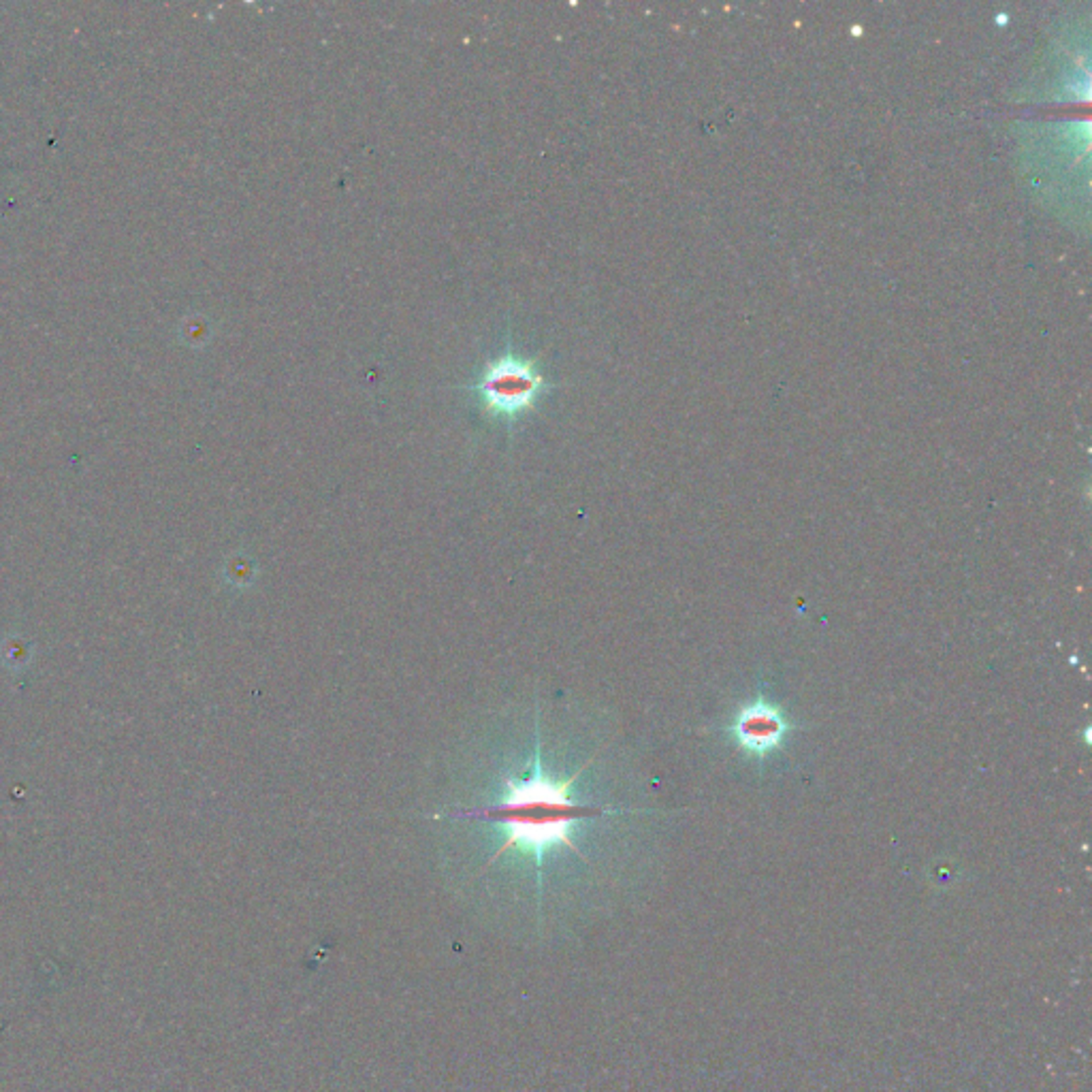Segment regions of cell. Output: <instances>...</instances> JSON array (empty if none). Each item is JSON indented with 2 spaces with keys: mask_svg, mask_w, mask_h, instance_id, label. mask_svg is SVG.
<instances>
[{
  "mask_svg": "<svg viewBox=\"0 0 1092 1092\" xmlns=\"http://www.w3.org/2000/svg\"><path fill=\"white\" fill-rule=\"evenodd\" d=\"M581 772L583 768L563 781L548 777L543 768L541 745H538L528 772L506 779V792L497 805L459 813L462 818L493 822L506 835L502 847L493 853L489 864L508 851H523L541 866L545 853L557 845L568 847L581 856L572 840V828L581 820L604 813V809L578 805L570 798V787Z\"/></svg>",
  "mask_w": 1092,
  "mask_h": 1092,
  "instance_id": "obj_1",
  "label": "cell"
},
{
  "mask_svg": "<svg viewBox=\"0 0 1092 1092\" xmlns=\"http://www.w3.org/2000/svg\"><path fill=\"white\" fill-rule=\"evenodd\" d=\"M545 387V376L534 361L515 354H504L486 365L478 380V395L486 412L499 416H517L530 410Z\"/></svg>",
  "mask_w": 1092,
  "mask_h": 1092,
  "instance_id": "obj_2",
  "label": "cell"
},
{
  "mask_svg": "<svg viewBox=\"0 0 1092 1092\" xmlns=\"http://www.w3.org/2000/svg\"><path fill=\"white\" fill-rule=\"evenodd\" d=\"M789 730V723L781 708L772 706L764 700H758L741 708V713L736 715L734 721V736L745 752L754 756H766L772 749H777L785 734Z\"/></svg>",
  "mask_w": 1092,
  "mask_h": 1092,
  "instance_id": "obj_3",
  "label": "cell"
}]
</instances>
